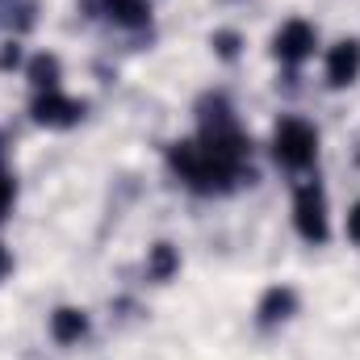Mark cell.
Wrapping results in <instances>:
<instances>
[{"instance_id": "2e32d148", "label": "cell", "mask_w": 360, "mask_h": 360, "mask_svg": "<svg viewBox=\"0 0 360 360\" xmlns=\"http://www.w3.org/2000/svg\"><path fill=\"white\" fill-rule=\"evenodd\" d=\"M8 269H13V260H8V252H4V243H0V281L8 276Z\"/></svg>"}, {"instance_id": "5bb4252c", "label": "cell", "mask_w": 360, "mask_h": 360, "mask_svg": "<svg viewBox=\"0 0 360 360\" xmlns=\"http://www.w3.org/2000/svg\"><path fill=\"white\" fill-rule=\"evenodd\" d=\"M21 63V51H17V42H8V51H0V68H17Z\"/></svg>"}, {"instance_id": "277c9868", "label": "cell", "mask_w": 360, "mask_h": 360, "mask_svg": "<svg viewBox=\"0 0 360 360\" xmlns=\"http://www.w3.org/2000/svg\"><path fill=\"white\" fill-rule=\"evenodd\" d=\"M314 42H319L314 25H306V21H285V25L276 30V38H272V55H276L281 63H302V59L314 55Z\"/></svg>"}, {"instance_id": "7a4b0ae2", "label": "cell", "mask_w": 360, "mask_h": 360, "mask_svg": "<svg viewBox=\"0 0 360 360\" xmlns=\"http://www.w3.org/2000/svg\"><path fill=\"white\" fill-rule=\"evenodd\" d=\"M272 155H276V164H285L293 172L310 168L319 160V134H314V126H306L302 117H285L276 126V134H272Z\"/></svg>"}, {"instance_id": "9a60e30c", "label": "cell", "mask_w": 360, "mask_h": 360, "mask_svg": "<svg viewBox=\"0 0 360 360\" xmlns=\"http://www.w3.org/2000/svg\"><path fill=\"white\" fill-rule=\"evenodd\" d=\"M348 239H356L360 243V201L352 205V214H348Z\"/></svg>"}, {"instance_id": "5b68a950", "label": "cell", "mask_w": 360, "mask_h": 360, "mask_svg": "<svg viewBox=\"0 0 360 360\" xmlns=\"http://www.w3.org/2000/svg\"><path fill=\"white\" fill-rule=\"evenodd\" d=\"M80 113H84V105L72 101V96H63L59 89L38 92V101H34V122L38 126H76Z\"/></svg>"}, {"instance_id": "9c48e42d", "label": "cell", "mask_w": 360, "mask_h": 360, "mask_svg": "<svg viewBox=\"0 0 360 360\" xmlns=\"http://www.w3.org/2000/svg\"><path fill=\"white\" fill-rule=\"evenodd\" d=\"M101 4H105V13H109L117 25H147V21H151L147 0H101Z\"/></svg>"}, {"instance_id": "3957f363", "label": "cell", "mask_w": 360, "mask_h": 360, "mask_svg": "<svg viewBox=\"0 0 360 360\" xmlns=\"http://www.w3.org/2000/svg\"><path fill=\"white\" fill-rule=\"evenodd\" d=\"M293 226L306 243H327V197L319 184H302L293 197Z\"/></svg>"}, {"instance_id": "52a82bcc", "label": "cell", "mask_w": 360, "mask_h": 360, "mask_svg": "<svg viewBox=\"0 0 360 360\" xmlns=\"http://www.w3.org/2000/svg\"><path fill=\"white\" fill-rule=\"evenodd\" d=\"M51 335H55L59 344H80V340L89 335V314L76 310V306L55 310V314H51Z\"/></svg>"}, {"instance_id": "6da1fadb", "label": "cell", "mask_w": 360, "mask_h": 360, "mask_svg": "<svg viewBox=\"0 0 360 360\" xmlns=\"http://www.w3.org/2000/svg\"><path fill=\"white\" fill-rule=\"evenodd\" d=\"M248 160V139L239 134L235 117L218 101V117H205V134L197 143H176L172 147V168L180 180L197 193H222L243 176Z\"/></svg>"}, {"instance_id": "30bf717a", "label": "cell", "mask_w": 360, "mask_h": 360, "mask_svg": "<svg viewBox=\"0 0 360 360\" xmlns=\"http://www.w3.org/2000/svg\"><path fill=\"white\" fill-rule=\"evenodd\" d=\"M30 80H34L38 92L59 89V59H55V55H38V59L30 63Z\"/></svg>"}, {"instance_id": "ba28073f", "label": "cell", "mask_w": 360, "mask_h": 360, "mask_svg": "<svg viewBox=\"0 0 360 360\" xmlns=\"http://www.w3.org/2000/svg\"><path fill=\"white\" fill-rule=\"evenodd\" d=\"M297 310V293L293 289H269L264 302H260V323H285L289 314Z\"/></svg>"}, {"instance_id": "7c38bea8", "label": "cell", "mask_w": 360, "mask_h": 360, "mask_svg": "<svg viewBox=\"0 0 360 360\" xmlns=\"http://www.w3.org/2000/svg\"><path fill=\"white\" fill-rule=\"evenodd\" d=\"M214 46H218V55H222V59H235V51H239V34L222 30V34H214Z\"/></svg>"}, {"instance_id": "8992f818", "label": "cell", "mask_w": 360, "mask_h": 360, "mask_svg": "<svg viewBox=\"0 0 360 360\" xmlns=\"http://www.w3.org/2000/svg\"><path fill=\"white\" fill-rule=\"evenodd\" d=\"M356 76H360V42L348 38V42L331 46V55H327V80L335 89H348Z\"/></svg>"}, {"instance_id": "4fadbf2b", "label": "cell", "mask_w": 360, "mask_h": 360, "mask_svg": "<svg viewBox=\"0 0 360 360\" xmlns=\"http://www.w3.org/2000/svg\"><path fill=\"white\" fill-rule=\"evenodd\" d=\"M8 201H13V180L0 172V218H4V210H8Z\"/></svg>"}, {"instance_id": "8fae6325", "label": "cell", "mask_w": 360, "mask_h": 360, "mask_svg": "<svg viewBox=\"0 0 360 360\" xmlns=\"http://www.w3.org/2000/svg\"><path fill=\"white\" fill-rule=\"evenodd\" d=\"M147 269H151L155 281H168V276L180 269V260H176V252H172L168 243H155V248H151V264H147Z\"/></svg>"}]
</instances>
